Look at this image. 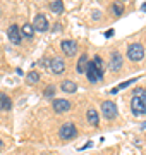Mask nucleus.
<instances>
[{
	"label": "nucleus",
	"mask_w": 146,
	"mask_h": 155,
	"mask_svg": "<svg viewBox=\"0 0 146 155\" xmlns=\"http://www.w3.org/2000/svg\"><path fill=\"white\" fill-rule=\"evenodd\" d=\"M131 109L134 116L146 114V90L144 88H136L132 93V102H131Z\"/></svg>",
	"instance_id": "1"
},
{
	"label": "nucleus",
	"mask_w": 146,
	"mask_h": 155,
	"mask_svg": "<svg viewBox=\"0 0 146 155\" xmlns=\"http://www.w3.org/2000/svg\"><path fill=\"white\" fill-rule=\"evenodd\" d=\"M127 57L132 62H141L144 59V48L141 43H131L127 47Z\"/></svg>",
	"instance_id": "2"
},
{
	"label": "nucleus",
	"mask_w": 146,
	"mask_h": 155,
	"mask_svg": "<svg viewBox=\"0 0 146 155\" xmlns=\"http://www.w3.org/2000/svg\"><path fill=\"white\" fill-rule=\"evenodd\" d=\"M117 105L113 104L112 100H105V102H101V114L103 117L107 119V121H112L117 117Z\"/></svg>",
	"instance_id": "3"
},
{
	"label": "nucleus",
	"mask_w": 146,
	"mask_h": 155,
	"mask_svg": "<svg viewBox=\"0 0 146 155\" xmlns=\"http://www.w3.org/2000/svg\"><path fill=\"white\" fill-rule=\"evenodd\" d=\"M59 136H60V140H72L78 136V129H76V126H74L72 122H65V124H62L60 129H59Z\"/></svg>",
	"instance_id": "4"
},
{
	"label": "nucleus",
	"mask_w": 146,
	"mask_h": 155,
	"mask_svg": "<svg viewBox=\"0 0 146 155\" xmlns=\"http://www.w3.org/2000/svg\"><path fill=\"white\" fill-rule=\"evenodd\" d=\"M48 69H50L53 74H62V72L65 71V62L62 57H53L48 64Z\"/></svg>",
	"instance_id": "5"
},
{
	"label": "nucleus",
	"mask_w": 146,
	"mask_h": 155,
	"mask_svg": "<svg viewBox=\"0 0 146 155\" xmlns=\"http://www.w3.org/2000/svg\"><path fill=\"white\" fill-rule=\"evenodd\" d=\"M62 50H64V54L67 57H72L78 54V43L74 40H64L62 41Z\"/></svg>",
	"instance_id": "6"
},
{
	"label": "nucleus",
	"mask_w": 146,
	"mask_h": 155,
	"mask_svg": "<svg viewBox=\"0 0 146 155\" xmlns=\"http://www.w3.org/2000/svg\"><path fill=\"white\" fill-rule=\"evenodd\" d=\"M33 29L34 31H40V33H43V31L48 29V21H46V17L43 16V14H38V16L34 17Z\"/></svg>",
	"instance_id": "7"
},
{
	"label": "nucleus",
	"mask_w": 146,
	"mask_h": 155,
	"mask_svg": "<svg viewBox=\"0 0 146 155\" xmlns=\"http://www.w3.org/2000/svg\"><path fill=\"white\" fill-rule=\"evenodd\" d=\"M86 76H88V79H90V83H98V81H101L103 79V72L96 71L95 67H93V64H88V69H86Z\"/></svg>",
	"instance_id": "8"
},
{
	"label": "nucleus",
	"mask_w": 146,
	"mask_h": 155,
	"mask_svg": "<svg viewBox=\"0 0 146 155\" xmlns=\"http://www.w3.org/2000/svg\"><path fill=\"white\" fill-rule=\"evenodd\" d=\"M122 55L120 54H117V52H113L112 54V59H110V62H108V69L113 72H119L120 69H122Z\"/></svg>",
	"instance_id": "9"
},
{
	"label": "nucleus",
	"mask_w": 146,
	"mask_h": 155,
	"mask_svg": "<svg viewBox=\"0 0 146 155\" xmlns=\"http://www.w3.org/2000/svg\"><path fill=\"white\" fill-rule=\"evenodd\" d=\"M69 109H71V102L65 98H57L53 100V110L57 112V114H64V112H67Z\"/></svg>",
	"instance_id": "10"
},
{
	"label": "nucleus",
	"mask_w": 146,
	"mask_h": 155,
	"mask_svg": "<svg viewBox=\"0 0 146 155\" xmlns=\"http://www.w3.org/2000/svg\"><path fill=\"white\" fill-rule=\"evenodd\" d=\"M7 35H9V40H11L14 45H19V43H21V29L17 28L16 24H12L11 28L7 29Z\"/></svg>",
	"instance_id": "11"
},
{
	"label": "nucleus",
	"mask_w": 146,
	"mask_h": 155,
	"mask_svg": "<svg viewBox=\"0 0 146 155\" xmlns=\"http://www.w3.org/2000/svg\"><path fill=\"white\" fill-rule=\"evenodd\" d=\"M88 55H81L78 61V66H76V71L79 72V74H86V69H88Z\"/></svg>",
	"instance_id": "12"
},
{
	"label": "nucleus",
	"mask_w": 146,
	"mask_h": 155,
	"mask_svg": "<svg viewBox=\"0 0 146 155\" xmlns=\"http://www.w3.org/2000/svg\"><path fill=\"white\" fill-rule=\"evenodd\" d=\"M86 117H88V122H90L91 126H98V122H100V116H98V112H96L95 109H88Z\"/></svg>",
	"instance_id": "13"
},
{
	"label": "nucleus",
	"mask_w": 146,
	"mask_h": 155,
	"mask_svg": "<svg viewBox=\"0 0 146 155\" xmlns=\"http://www.w3.org/2000/svg\"><path fill=\"white\" fill-rule=\"evenodd\" d=\"M12 109V102L5 93H0V110H11Z\"/></svg>",
	"instance_id": "14"
},
{
	"label": "nucleus",
	"mask_w": 146,
	"mask_h": 155,
	"mask_svg": "<svg viewBox=\"0 0 146 155\" xmlns=\"http://www.w3.org/2000/svg\"><path fill=\"white\" fill-rule=\"evenodd\" d=\"M62 90H64L65 93H76V91H78V84L74 83V81L65 79V81L62 83Z\"/></svg>",
	"instance_id": "15"
},
{
	"label": "nucleus",
	"mask_w": 146,
	"mask_h": 155,
	"mask_svg": "<svg viewBox=\"0 0 146 155\" xmlns=\"http://www.w3.org/2000/svg\"><path fill=\"white\" fill-rule=\"evenodd\" d=\"M50 11L53 14H62L64 12V2L62 0H53V2H50Z\"/></svg>",
	"instance_id": "16"
},
{
	"label": "nucleus",
	"mask_w": 146,
	"mask_h": 155,
	"mask_svg": "<svg viewBox=\"0 0 146 155\" xmlns=\"http://www.w3.org/2000/svg\"><path fill=\"white\" fill-rule=\"evenodd\" d=\"M93 67H95L96 71H100V72H103L105 74V62L101 61V57L100 55H95V59H93Z\"/></svg>",
	"instance_id": "17"
},
{
	"label": "nucleus",
	"mask_w": 146,
	"mask_h": 155,
	"mask_svg": "<svg viewBox=\"0 0 146 155\" xmlns=\"http://www.w3.org/2000/svg\"><path fill=\"white\" fill-rule=\"evenodd\" d=\"M26 81H28L29 84H36L40 81V72L38 71H29L28 76H26Z\"/></svg>",
	"instance_id": "18"
},
{
	"label": "nucleus",
	"mask_w": 146,
	"mask_h": 155,
	"mask_svg": "<svg viewBox=\"0 0 146 155\" xmlns=\"http://www.w3.org/2000/svg\"><path fill=\"white\" fill-rule=\"evenodd\" d=\"M21 33H23V36H26V38H33V35H34V29H33V26L31 24H24L23 28H21Z\"/></svg>",
	"instance_id": "19"
},
{
	"label": "nucleus",
	"mask_w": 146,
	"mask_h": 155,
	"mask_svg": "<svg viewBox=\"0 0 146 155\" xmlns=\"http://www.w3.org/2000/svg\"><path fill=\"white\" fill-rule=\"evenodd\" d=\"M138 79H139V78H132V79H129V81H124V83H120V84H119L117 88H113V90H112V93H117L119 90H124V88H127V86H129V84L136 83V81H138Z\"/></svg>",
	"instance_id": "20"
},
{
	"label": "nucleus",
	"mask_w": 146,
	"mask_h": 155,
	"mask_svg": "<svg viewBox=\"0 0 146 155\" xmlns=\"http://www.w3.org/2000/svg\"><path fill=\"white\" fill-rule=\"evenodd\" d=\"M53 95H55V86H53V84H50V86L45 90V98H52Z\"/></svg>",
	"instance_id": "21"
},
{
	"label": "nucleus",
	"mask_w": 146,
	"mask_h": 155,
	"mask_svg": "<svg viewBox=\"0 0 146 155\" xmlns=\"http://www.w3.org/2000/svg\"><path fill=\"white\" fill-rule=\"evenodd\" d=\"M112 11H113V14H115V16H122L124 7H120L119 4H113V5H112Z\"/></svg>",
	"instance_id": "22"
},
{
	"label": "nucleus",
	"mask_w": 146,
	"mask_h": 155,
	"mask_svg": "<svg viewBox=\"0 0 146 155\" xmlns=\"http://www.w3.org/2000/svg\"><path fill=\"white\" fill-rule=\"evenodd\" d=\"M60 28H62L60 24H55V26H53V31H60Z\"/></svg>",
	"instance_id": "23"
},
{
	"label": "nucleus",
	"mask_w": 146,
	"mask_h": 155,
	"mask_svg": "<svg viewBox=\"0 0 146 155\" xmlns=\"http://www.w3.org/2000/svg\"><path fill=\"white\" fill-rule=\"evenodd\" d=\"M141 9H143V11H146V4H144V5H143V7H141Z\"/></svg>",
	"instance_id": "24"
},
{
	"label": "nucleus",
	"mask_w": 146,
	"mask_h": 155,
	"mask_svg": "<svg viewBox=\"0 0 146 155\" xmlns=\"http://www.w3.org/2000/svg\"><path fill=\"white\" fill-rule=\"evenodd\" d=\"M141 126H143V127H146V122H143V124H141Z\"/></svg>",
	"instance_id": "25"
},
{
	"label": "nucleus",
	"mask_w": 146,
	"mask_h": 155,
	"mask_svg": "<svg viewBox=\"0 0 146 155\" xmlns=\"http://www.w3.org/2000/svg\"><path fill=\"white\" fill-rule=\"evenodd\" d=\"M41 155H53V153H41Z\"/></svg>",
	"instance_id": "26"
},
{
	"label": "nucleus",
	"mask_w": 146,
	"mask_h": 155,
	"mask_svg": "<svg viewBox=\"0 0 146 155\" xmlns=\"http://www.w3.org/2000/svg\"><path fill=\"white\" fill-rule=\"evenodd\" d=\"M0 148H2V140H0Z\"/></svg>",
	"instance_id": "27"
}]
</instances>
